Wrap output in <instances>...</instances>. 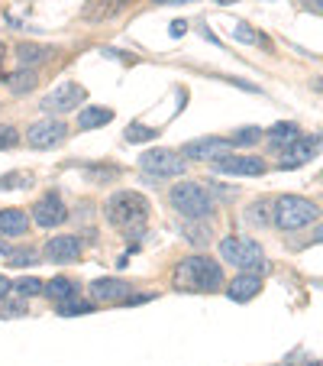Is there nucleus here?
<instances>
[{
	"instance_id": "nucleus-10",
	"label": "nucleus",
	"mask_w": 323,
	"mask_h": 366,
	"mask_svg": "<svg viewBox=\"0 0 323 366\" xmlns=\"http://www.w3.org/2000/svg\"><path fill=\"white\" fill-rule=\"evenodd\" d=\"M33 221L39 224V227L52 230V227H58V224L68 221V207H65V201L58 198V194L48 192L46 198H39L33 204Z\"/></svg>"
},
{
	"instance_id": "nucleus-22",
	"label": "nucleus",
	"mask_w": 323,
	"mask_h": 366,
	"mask_svg": "<svg viewBox=\"0 0 323 366\" xmlns=\"http://www.w3.org/2000/svg\"><path fill=\"white\" fill-rule=\"evenodd\" d=\"M36 81H39V78H36V71H16V75H10L7 78V88L14 91V94H26V91H33L36 88Z\"/></svg>"
},
{
	"instance_id": "nucleus-31",
	"label": "nucleus",
	"mask_w": 323,
	"mask_h": 366,
	"mask_svg": "<svg viewBox=\"0 0 323 366\" xmlns=\"http://www.w3.org/2000/svg\"><path fill=\"white\" fill-rule=\"evenodd\" d=\"M10 259L7 263L10 266H29V263H39V259H36V253H29V249H16V253H7Z\"/></svg>"
},
{
	"instance_id": "nucleus-23",
	"label": "nucleus",
	"mask_w": 323,
	"mask_h": 366,
	"mask_svg": "<svg viewBox=\"0 0 323 366\" xmlns=\"http://www.w3.org/2000/svg\"><path fill=\"white\" fill-rule=\"evenodd\" d=\"M123 137H126V143H149V139L158 137V130L155 127H145V124H130Z\"/></svg>"
},
{
	"instance_id": "nucleus-7",
	"label": "nucleus",
	"mask_w": 323,
	"mask_h": 366,
	"mask_svg": "<svg viewBox=\"0 0 323 366\" xmlns=\"http://www.w3.org/2000/svg\"><path fill=\"white\" fill-rule=\"evenodd\" d=\"M230 152H233L230 139H223V137H200V139H191V143L181 146L178 156L194 159V162H220V159H227Z\"/></svg>"
},
{
	"instance_id": "nucleus-18",
	"label": "nucleus",
	"mask_w": 323,
	"mask_h": 366,
	"mask_svg": "<svg viewBox=\"0 0 323 366\" xmlns=\"http://www.w3.org/2000/svg\"><path fill=\"white\" fill-rule=\"evenodd\" d=\"M297 137H301V127H297V124H275L272 130H268V146H272L275 152L282 149V146L288 149Z\"/></svg>"
},
{
	"instance_id": "nucleus-32",
	"label": "nucleus",
	"mask_w": 323,
	"mask_h": 366,
	"mask_svg": "<svg viewBox=\"0 0 323 366\" xmlns=\"http://www.w3.org/2000/svg\"><path fill=\"white\" fill-rule=\"evenodd\" d=\"M10 289H14V285H10V282H7V279L0 276V298H7V295H10Z\"/></svg>"
},
{
	"instance_id": "nucleus-14",
	"label": "nucleus",
	"mask_w": 323,
	"mask_h": 366,
	"mask_svg": "<svg viewBox=\"0 0 323 366\" xmlns=\"http://www.w3.org/2000/svg\"><path fill=\"white\" fill-rule=\"evenodd\" d=\"M213 169L220 175H262L265 172V162L259 156H227V159L213 162Z\"/></svg>"
},
{
	"instance_id": "nucleus-37",
	"label": "nucleus",
	"mask_w": 323,
	"mask_h": 366,
	"mask_svg": "<svg viewBox=\"0 0 323 366\" xmlns=\"http://www.w3.org/2000/svg\"><path fill=\"white\" fill-rule=\"evenodd\" d=\"M217 4H223V7H230V4H240V0H217Z\"/></svg>"
},
{
	"instance_id": "nucleus-24",
	"label": "nucleus",
	"mask_w": 323,
	"mask_h": 366,
	"mask_svg": "<svg viewBox=\"0 0 323 366\" xmlns=\"http://www.w3.org/2000/svg\"><path fill=\"white\" fill-rule=\"evenodd\" d=\"M230 33H233V39H240V42H252V46L265 42V36H262L259 29H249V23H242V20H236L233 26H230Z\"/></svg>"
},
{
	"instance_id": "nucleus-13",
	"label": "nucleus",
	"mask_w": 323,
	"mask_h": 366,
	"mask_svg": "<svg viewBox=\"0 0 323 366\" xmlns=\"http://www.w3.org/2000/svg\"><path fill=\"white\" fill-rule=\"evenodd\" d=\"M126 295H130V285L123 279H97V282H91V298L101 305H123Z\"/></svg>"
},
{
	"instance_id": "nucleus-5",
	"label": "nucleus",
	"mask_w": 323,
	"mask_h": 366,
	"mask_svg": "<svg viewBox=\"0 0 323 366\" xmlns=\"http://www.w3.org/2000/svg\"><path fill=\"white\" fill-rule=\"evenodd\" d=\"M220 259L236 266L240 272H265V249L252 240V237H227L220 240Z\"/></svg>"
},
{
	"instance_id": "nucleus-20",
	"label": "nucleus",
	"mask_w": 323,
	"mask_h": 366,
	"mask_svg": "<svg viewBox=\"0 0 323 366\" xmlns=\"http://www.w3.org/2000/svg\"><path fill=\"white\" fill-rule=\"evenodd\" d=\"M185 240L191 243V247H210L213 240V230L207 221H188L185 224Z\"/></svg>"
},
{
	"instance_id": "nucleus-16",
	"label": "nucleus",
	"mask_w": 323,
	"mask_h": 366,
	"mask_svg": "<svg viewBox=\"0 0 323 366\" xmlns=\"http://www.w3.org/2000/svg\"><path fill=\"white\" fill-rule=\"evenodd\" d=\"M29 230V214L20 207H4L0 211V234L7 237H23Z\"/></svg>"
},
{
	"instance_id": "nucleus-15",
	"label": "nucleus",
	"mask_w": 323,
	"mask_h": 366,
	"mask_svg": "<svg viewBox=\"0 0 323 366\" xmlns=\"http://www.w3.org/2000/svg\"><path fill=\"white\" fill-rule=\"evenodd\" d=\"M259 289H262L259 272H240V276L227 285V298L230 302H252V298L259 295Z\"/></svg>"
},
{
	"instance_id": "nucleus-21",
	"label": "nucleus",
	"mask_w": 323,
	"mask_h": 366,
	"mask_svg": "<svg viewBox=\"0 0 323 366\" xmlns=\"http://www.w3.org/2000/svg\"><path fill=\"white\" fill-rule=\"evenodd\" d=\"M94 311V302H84V298H65V302H58V315L62 318H75V315H91Z\"/></svg>"
},
{
	"instance_id": "nucleus-17",
	"label": "nucleus",
	"mask_w": 323,
	"mask_h": 366,
	"mask_svg": "<svg viewBox=\"0 0 323 366\" xmlns=\"http://www.w3.org/2000/svg\"><path fill=\"white\" fill-rule=\"evenodd\" d=\"M113 120L111 107H81L78 114V130H97V127H107Z\"/></svg>"
},
{
	"instance_id": "nucleus-12",
	"label": "nucleus",
	"mask_w": 323,
	"mask_h": 366,
	"mask_svg": "<svg viewBox=\"0 0 323 366\" xmlns=\"http://www.w3.org/2000/svg\"><path fill=\"white\" fill-rule=\"evenodd\" d=\"M46 259L48 263H78L81 259V240L71 234H58L46 243Z\"/></svg>"
},
{
	"instance_id": "nucleus-33",
	"label": "nucleus",
	"mask_w": 323,
	"mask_h": 366,
	"mask_svg": "<svg viewBox=\"0 0 323 366\" xmlns=\"http://www.w3.org/2000/svg\"><path fill=\"white\" fill-rule=\"evenodd\" d=\"M188 23H172V36H185Z\"/></svg>"
},
{
	"instance_id": "nucleus-19",
	"label": "nucleus",
	"mask_w": 323,
	"mask_h": 366,
	"mask_svg": "<svg viewBox=\"0 0 323 366\" xmlns=\"http://www.w3.org/2000/svg\"><path fill=\"white\" fill-rule=\"evenodd\" d=\"M42 292H46L52 302H65V298H75L78 295V285L71 282L68 276H58V279H52V282H42Z\"/></svg>"
},
{
	"instance_id": "nucleus-27",
	"label": "nucleus",
	"mask_w": 323,
	"mask_h": 366,
	"mask_svg": "<svg viewBox=\"0 0 323 366\" xmlns=\"http://www.w3.org/2000/svg\"><path fill=\"white\" fill-rule=\"evenodd\" d=\"M29 175H20V172H10V175H0V192H10V188H29Z\"/></svg>"
},
{
	"instance_id": "nucleus-25",
	"label": "nucleus",
	"mask_w": 323,
	"mask_h": 366,
	"mask_svg": "<svg viewBox=\"0 0 323 366\" xmlns=\"http://www.w3.org/2000/svg\"><path fill=\"white\" fill-rule=\"evenodd\" d=\"M262 137H265V133H262L259 127H242V130H236L233 137H230V146H255Z\"/></svg>"
},
{
	"instance_id": "nucleus-26",
	"label": "nucleus",
	"mask_w": 323,
	"mask_h": 366,
	"mask_svg": "<svg viewBox=\"0 0 323 366\" xmlns=\"http://www.w3.org/2000/svg\"><path fill=\"white\" fill-rule=\"evenodd\" d=\"M46 52H48V49H42V46H20V49H16V56H20L23 65L42 62V59H46Z\"/></svg>"
},
{
	"instance_id": "nucleus-4",
	"label": "nucleus",
	"mask_w": 323,
	"mask_h": 366,
	"mask_svg": "<svg viewBox=\"0 0 323 366\" xmlns=\"http://www.w3.org/2000/svg\"><path fill=\"white\" fill-rule=\"evenodd\" d=\"M317 217H320V207H317L310 198H301V194H284V198H278L275 207H272V221H275V227H282V230L310 227Z\"/></svg>"
},
{
	"instance_id": "nucleus-11",
	"label": "nucleus",
	"mask_w": 323,
	"mask_h": 366,
	"mask_svg": "<svg viewBox=\"0 0 323 366\" xmlns=\"http://www.w3.org/2000/svg\"><path fill=\"white\" fill-rule=\"evenodd\" d=\"M317 146H320V137H297L294 143L284 149L282 159H278V169H282V172H288V169L307 166V162L317 156Z\"/></svg>"
},
{
	"instance_id": "nucleus-28",
	"label": "nucleus",
	"mask_w": 323,
	"mask_h": 366,
	"mask_svg": "<svg viewBox=\"0 0 323 366\" xmlns=\"http://www.w3.org/2000/svg\"><path fill=\"white\" fill-rule=\"evenodd\" d=\"M14 289L20 292L23 298H29V295H39V292H42V282H39V279H33V276H29V279H20V282H16Z\"/></svg>"
},
{
	"instance_id": "nucleus-30",
	"label": "nucleus",
	"mask_w": 323,
	"mask_h": 366,
	"mask_svg": "<svg viewBox=\"0 0 323 366\" xmlns=\"http://www.w3.org/2000/svg\"><path fill=\"white\" fill-rule=\"evenodd\" d=\"M246 221L249 224H259V227H262V224H268V207L265 204H252L246 211Z\"/></svg>"
},
{
	"instance_id": "nucleus-3",
	"label": "nucleus",
	"mask_w": 323,
	"mask_h": 366,
	"mask_svg": "<svg viewBox=\"0 0 323 366\" xmlns=\"http://www.w3.org/2000/svg\"><path fill=\"white\" fill-rule=\"evenodd\" d=\"M145 217H149V201H145L139 192H117V194H111V201H107V221L120 230L136 234V230L145 224Z\"/></svg>"
},
{
	"instance_id": "nucleus-9",
	"label": "nucleus",
	"mask_w": 323,
	"mask_h": 366,
	"mask_svg": "<svg viewBox=\"0 0 323 366\" xmlns=\"http://www.w3.org/2000/svg\"><path fill=\"white\" fill-rule=\"evenodd\" d=\"M65 137H68V127H65L58 117L39 120V124H33L26 133L29 146H36V149H52V146H58Z\"/></svg>"
},
{
	"instance_id": "nucleus-6",
	"label": "nucleus",
	"mask_w": 323,
	"mask_h": 366,
	"mask_svg": "<svg viewBox=\"0 0 323 366\" xmlns=\"http://www.w3.org/2000/svg\"><path fill=\"white\" fill-rule=\"evenodd\" d=\"M139 169L145 172L149 182L152 179H178V175H185L188 162L172 149H149L139 156Z\"/></svg>"
},
{
	"instance_id": "nucleus-36",
	"label": "nucleus",
	"mask_w": 323,
	"mask_h": 366,
	"mask_svg": "<svg viewBox=\"0 0 323 366\" xmlns=\"http://www.w3.org/2000/svg\"><path fill=\"white\" fill-rule=\"evenodd\" d=\"M7 253H10V249H7V243L0 240V256H7Z\"/></svg>"
},
{
	"instance_id": "nucleus-35",
	"label": "nucleus",
	"mask_w": 323,
	"mask_h": 366,
	"mask_svg": "<svg viewBox=\"0 0 323 366\" xmlns=\"http://www.w3.org/2000/svg\"><path fill=\"white\" fill-rule=\"evenodd\" d=\"M155 4H191V0H155Z\"/></svg>"
},
{
	"instance_id": "nucleus-2",
	"label": "nucleus",
	"mask_w": 323,
	"mask_h": 366,
	"mask_svg": "<svg viewBox=\"0 0 323 366\" xmlns=\"http://www.w3.org/2000/svg\"><path fill=\"white\" fill-rule=\"evenodd\" d=\"M168 201H172V207L185 221H207L213 214V207H217L213 194L204 185H198V182H178L168 192Z\"/></svg>"
},
{
	"instance_id": "nucleus-1",
	"label": "nucleus",
	"mask_w": 323,
	"mask_h": 366,
	"mask_svg": "<svg viewBox=\"0 0 323 366\" xmlns=\"http://www.w3.org/2000/svg\"><path fill=\"white\" fill-rule=\"evenodd\" d=\"M172 282L178 292H217L227 285L223 279V266L210 256H188L175 266Z\"/></svg>"
},
{
	"instance_id": "nucleus-8",
	"label": "nucleus",
	"mask_w": 323,
	"mask_h": 366,
	"mask_svg": "<svg viewBox=\"0 0 323 366\" xmlns=\"http://www.w3.org/2000/svg\"><path fill=\"white\" fill-rule=\"evenodd\" d=\"M84 101H88V91L75 81H65V84H58L56 91H48V94L42 97V111H46L48 117H52V114H68Z\"/></svg>"
},
{
	"instance_id": "nucleus-29",
	"label": "nucleus",
	"mask_w": 323,
	"mask_h": 366,
	"mask_svg": "<svg viewBox=\"0 0 323 366\" xmlns=\"http://www.w3.org/2000/svg\"><path fill=\"white\" fill-rule=\"evenodd\" d=\"M16 143H20V133H16L14 127H7V124L0 127V152H4V149H14Z\"/></svg>"
},
{
	"instance_id": "nucleus-34",
	"label": "nucleus",
	"mask_w": 323,
	"mask_h": 366,
	"mask_svg": "<svg viewBox=\"0 0 323 366\" xmlns=\"http://www.w3.org/2000/svg\"><path fill=\"white\" fill-rule=\"evenodd\" d=\"M304 7H310L314 14H320V0H304Z\"/></svg>"
}]
</instances>
